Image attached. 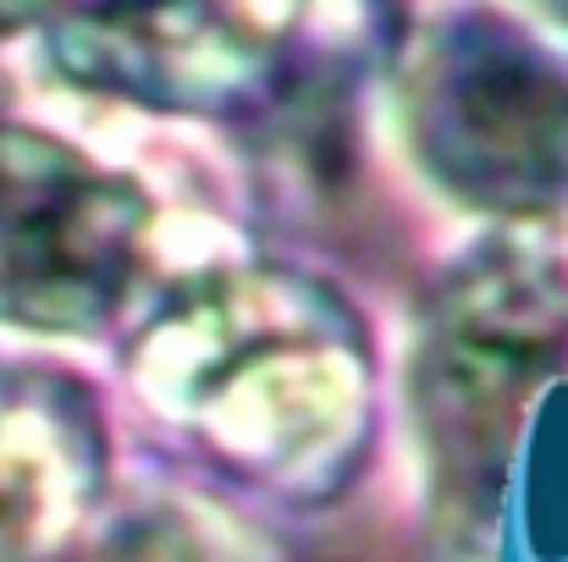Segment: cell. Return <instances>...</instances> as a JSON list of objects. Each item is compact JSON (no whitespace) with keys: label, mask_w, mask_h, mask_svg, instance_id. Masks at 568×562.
Listing matches in <instances>:
<instances>
[{"label":"cell","mask_w":568,"mask_h":562,"mask_svg":"<svg viewBox=\"0 0 568 562\" xmlns=\"http://www.w3.org/2000/svg\"><path fill=\"white\" fill-rule=\"evenodd\" d=\"M298 0H72L55 6V67L100 94L178 116H254L276 89Z\"/></svg>","instance_id":"5"},{"label":"cell","mask_w":568,"mask_h":562,"mask_svg":"<svg viewBox=\"0 0 568 562\" xmlns=\"http://www.w3.org/2000/svg\"><path fill=\"white\" fill-rule=\"evenodd\" d=\"M94 562H254V552L221 513L189 497H144L100 530Z\"/></svg>","instance_id":"7"},{"label":"cell","mask_w":568,"mask_h":562,"mask_svg":"<svg viewBox=\"0 0 568 562\" xmlns=\"http://www.w3.org/2000/svg\"><path fill=\"white\" fill-rule=\"evenodd\" d=\"M155 204L128 172L39 127H0V326L89 337L144 270Z\"/></svg>","instance_id":"4"},{"label":"cell","mask_w":568,"mask_h":562,"mask_svg":"<svg viewBox=\"0 0 568 562\" xmlns=\"http://www.w3.org/2000/svg\"><path fill=\"white\" fill-rule=\"evenodd\" d=\"M558 6H564V17H568V0H558Z\"/></svg>","instance_id":"8"},{"label":"cell","mask_w":568,"mask_h":562,"mask_svg":"<svg viewBox=\"0 0 568 562\" xmlns=\"http://www.w3.org/2000/svg\"><path fill=\"white\" fill-rule=\"evenodd\" d=\"M403 139L458 210L547 221L568 204V61L497 11H458L403 72Z\"/></svg>","instance_id":"3"},{"label":"cell","mask_w":568,"mask_h":562,"mask_svg":"<svg viewBox=\"0 0 568 562\" xmlns=\"http://www.w3.org/2000/svg\"><path fill=\"white\" fill-rule=\"evenodd\" d=\"M100 430L78 391L0 380V562H50L100 491Z\"/></svg>","instance_id":"6"},{"label":"cell","mask_w":568,"mask_h":562,"mask_svg":"<svg viewBox=\"0 0 568 562\" xmlns=\"http://www.w3.org/2000/svg\"><path fill=\"white\" fill-rule=\"evenodd\" d=\"M568 359V270L525 243L475 248L442 276L414 343V425L430 486L469 519L491 508L530 391Z\"/></svg>","instance_id":"2"},{"label":"cell","mask_w":568,"mask_h":562,"mask_svg":"<svg viewBox=\"0 0 568 562\" xmlns=\"http://www.w3.org/2000/svg\"><path fill=\"white\" fill-rule=\"evenodd\" d=\"M139 397L237 486L337 497L376 425L359 315L293 265H221L183 282L133 337Z\"/></svg>","instance_id":"1"}]
</instances>
